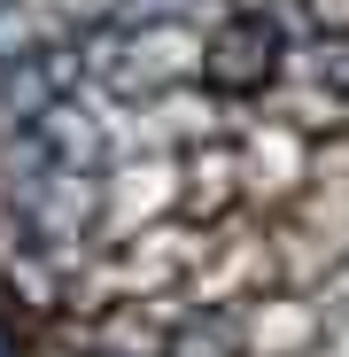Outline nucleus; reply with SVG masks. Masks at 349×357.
<instances>
[{
  "label": "nucleus",
  "mask_w": 349,
  "mask_h": 357,
  "mask_svg": "<svg viewBox=\"0 0 349 357\" xmlns=\"http://www.w3.org/2000/svg\"><path fill=\"white\" fill-rule=\"evenodd\" d=\"M179 218V155L171 148H140V155H109L101 163V233L93 241L116 249L140 225Z\"/></svg>",
  "instance_id": "nucleus-2"
},
{
  "label": "nucleus",
  "mask_w": 349,
  "mask_h": 357,
  "mask_svg": "<svg viewBox=\"0 0 349 357\" xmlns=\"http://www.w3.org/2000/svg\"><path fill=\"white\" fill-rule=\"evenodd\" d=\"M279 54H287V47L272 39L264 16H225L217 31H202V86L256 101V93L279 78Z\"/></svg>",
  "instance_id": "nucleus-4"
},
{
  "label": "nucleus",
  "mask_w": 349,
  "mask_h": 357,
  "mask_svg": "<svg viewBox=\"0 0 349 357\" xmlns=\"http://www.w3.org/2000/svg\"><path fill=\"white\" fill-rule=\"evenodd\" d=\"M241 210V171H233V140H202V148H179V218L194 225H217Z\"/></svg>",
  "instance_id": "nucleus-5"
},
{
  "label": "nucleus",
  "mask_w": 349,
  "mask_h": 357,
  "mask_svg": "<svg viewBox=\"0 0 349 357\" xmlns=\"http://www.w3.org/2000/svg\"><path fill=\"white\" fill-rule=\"evenodd\" d=\"M311 148H318V140H303L295 125H279V116L249 109V116H241V132H233L241 210H256V218H279L287 202H295V195L311 187Z\"/></svg>",
  "instance_id": "nucleus-1"
},
{
  "label": "nucleus",
  "mask_w": 349,
  "mask_h": 357,
  "mask_svg": "<svg viewBox=\"0 0 349 357\" xmlns=\"http://www.w3.org/2000/svg\"><path fill=\"white\" fill-rule=\"evenodd\" d=\"M241 326V357H318L334 334L326 287H256L249 303H233Z\"/></svg>",
  "instance_id": "nucleus-3"
},
{
  "label": "nucleus",
  "mask_w": 349,
  "mask_h": 357,
  "mask_svg": "<svg viewBox=\"0 0 349 357\" xmlns=\"http://www.w3.org/2000/svg\"><path fill=\"white\" fill-rule=\"evenodd\" d=\"M341 101L349 93H326V86H303V78H272L256 93V109L279 116V125H295L303 140H341Z\"/></svg>",
  "instance_id": "nucleus-6"
},
{
  "label": "nucleus",
  "mask_w": 349,
  "mask_h": 357,
  "mask_svg": "<svg viewBox=\"0 0 349 357\" xmlns=\"http://www.w3.org/2000/svg\"><path fill=\"white\" fill-rule=\"evenodd\" d=\"M163 357H241V326H233V303H202L194 319L171 326Z\"/></svg>",
  "instance_id": "nucleus-7"
},
{
  "label": "nucleus",
  "mask_w": 349,
  "mask_h": 357,
  "mask_svg": "<svg viewBox=\"0 0 349 357\" xmlns=\"http://www.w3.org/2000/svg\"><path fill=\"white\" fill-rule=\"evenodd\" d=\"M318 8V31H349V0H311Z\"/></svg>",
  "instance_id": "nucleus-8"
}]
</instances>
